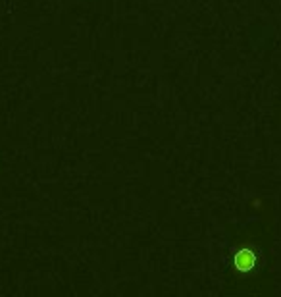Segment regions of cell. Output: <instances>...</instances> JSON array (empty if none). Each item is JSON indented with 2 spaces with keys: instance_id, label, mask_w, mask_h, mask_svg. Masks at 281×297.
Wrapping results in <instances>:
<instances>
[{
  "instance_id": "1",
  "label": "cell",
  "mask_w": 281,
  "mask_h": 297,
  "mask_svg": "<svg viewBox=\"0 0 281 297\" xmlns=\"http://www.w3.org/2000/svg\"><path fill=\"white\" fill-rule=\"evenodd\" d=\"M235 261H237V266L241 270H249L250 266L254 264V255L250 253V251H241Z\"/></svg>"
}]
</instances>
